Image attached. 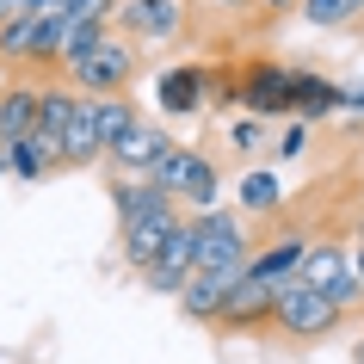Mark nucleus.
<instances>
[{
    "mask_svg": "<svg viewBox=\"0 0 364 364\" xmlns=\"http://www.w3.org/2000/svg\"><path fill=\"white\" fill-rule=\"evenodd\" d=\"M0 173H13V179H25V186H43V179H56L62 173V142L56 136H19V142H6L0 149Z\"/></svg>",
    "mask_w": 364,
    "mask_h": 364,
    "instance_id": "obj_12",
    "label": "nucleus"
},
{
    "mask_svg": "<svg viewBox=\"0 0 364 364\" xmlns=\"http://www.w3.org/2000/svg\"><path fill=\"white\" fill-rule=\"evenodd\" d=\"M235 105L247 117H259V124H272V117H290V68L272 56H253L235 68Z\"/></svg>",
    "mask_w": 364,
    "mask_h": 364,
    "instance_id": "obj_6",
    "label": "nucleus"
},
{
    "mask_svg": "<svg viewBox=\"0 0 364 364\" xmlns=\"http://www.w3.org/2000/svg\"><path fill=\"white\" fill-rule=\"evenodd\" d=\"M309 247H315L309 229H278L272 241H259V247L247 253V278H259V284H290V278L303 272Z\"/></svg>",
    "mask_w": 364,
    "mask_h": 364,
    "instance_id": "obj_8",
    "label": "nucleus"
},
{
    "mask_svg": "<svg viewBox=\"0 0 364 364\" xmlns=\"http://www.w3.org/2000/svg\"><path fill=\"white\" fill-rule=\"evenodd\" d=\"M235 204H241L247 216H278V204H284V179H278V173H266V167L241 173V186H235Z\"/></svg>",
    "mask_w": 364,
    "mask_h": 364,
    "instance_id": "obj_15",
    "label": "nucleus"
},
{
    "mask_svg": "<svg viewBox=\"0 0 364 364\" xmlns=\"http://www.w3.org/2000/svg\"><path fill=\"white\" fill-rule=\"evenodd\" d=\"M296 19L315 31H358L364 25V0H303Z\"/></svg>",
    "mask_w": 364,
    "mask_h": 364,
    "instance_id": "obj_16",
    "label": "nucleus"
},
{
    "mask_svg": "<svg viewBox=\"0 0 364 364\" xmlns=\"http://www.w3.org/2000/svg\"><path fill=\"white\" fill-rule=\"evenodd\" d=\"M229 149H235V154H259V161H266L272 130L259 124V117H235V124H229Z\"/></svg>",
    "mask_w": 364,
    "mask_h": 364,
    "instance_id": "obj_18",
    "label": "nucleus"
},
{
    "mask_svg": "<svg viewBox=\"0 0 364 364\" xmlns=\"http://www.w3.org/2000/svg\"><path fill=\"white\" fill-rule=\"evenodd\" d=\"M0 93H6V68H0Z\"/></svg>",
    "mask_w": 364,
    "mask_h": 364,
    "instance_id": "obj_26",
    "label": "nucleus"
},
{
    "mask_svg": "<svg viewBox=\"0 0 364 364\" xmlns=\"http://www.w3.org/2000/svg\"><path fill=\"white\" fill-rule=\"evenodd\" d=\"M346 321V309L327 296V290L303 284V278H290V284H278V296H272V327L266 333H278V340L290 346H321L333 340Z\"/></svg>",
    "mask_w": 364,
    "mask_h": 364,
    "instance_id": "obj_2",
    "label": "nucleus"
},
{
    "mask_svg": "<svg viewBox=\"0 0 364 364\" xmlns=\"http://www.w3.org/2000/svg\"><path fill=\"white\" fill-rule=\"evenodd\" d=\"M352 278L364 284V229H358V241H352Z\"/></svg>",
    "mask_w": 364,
    "mask_h": 364,
    "instance_id": "obj_22",
    "label": "nucleus"
},
{
    "mask_svg": "<svg viewBox=\"0 0 364 364\" xmlns=\"http://www.w3.org/2000/svg\"><path fill=\"white\" fill-rule=\"evenodd\" d=\"M192 229V253H198V272H247V253H253V235L241 223V210H198L186 216Z\"/></svg>",
    "mask_w": 364,
    "mask_h": 364,
    "instance_id": "obj_5",
    "label": "nucleus"
},
{
    "mask_svg": "<svg viewBox=\"0 0 364 364\" xmlns=\"http://www.w3.org/2000/svg\"><path fill=\"white\" fill-rule=\"evenodd\" d=\"M167 149H173V136L161 130V124H149V117H136L130 130L105 149V161H112V173H124V179H149L154 161H161Z\"/></svg>",
    "mask_w": 364,
    "mask_h": 364,
    "instance_id": "obj_9",
    "label": "nucleus"
},
{
    "mask_svg": "<svg viewBox=\"0 0 364 364\" xmlns=\"http://www.w3.org/2000/svg\"><path fill=\"white\" fill-rule=\"evenodd\" d=\"M38 130V80H6L0 93V149Z\"/></svg>",
    "mask_w": 364,
    "mask_h": 364,
    "instance_id": "obj_14",
    "label": "nucleus"
},
{
    "mask_svg": "<svg viewBox=\"0 0 364 364\" xmlns=\"http://www.w3.org/2000/svg\"><path fill=\"white\" fill-rule=\"evenodd\" d=\"M204 99H210V68H204V62H173V68H161V80H154V105L167 117H198Z\"/></svg>",
    "mask_w": 364,
    "mask_h": 364,
    "instance_id": "obj_11",
    "label": "nucleus"
},
{
    "mask_svg": "<svg viewBox=\"0 0 364 364\" xmlns=\"http://www.w3.org/2000/svg\"><path fill=\"white\" fill-rule=\"evenodd\" d=\"M253 6H259V19H266V25H278V19H290L303 0H253Z\"/></svg>",
    "mask_w": 364,
    "mask_h": 364,
    "instance_id": "obj_20",
    "label": "nucleus"
},
{
    "mask_svg": "<svg viewBox=\"0 0 364 364\" xmlns=\"http://www.w3.org/2000/svg\"><path fill=\"white\" fill-rule=\"evenodd\" d=\"M105 192H112V204H117L124 266H130V272H149L154 259H161V247H167V235L186 223V216H179V204H173L167 192H154L149 179H124V173H112V179H105Z\"/></svg>",
    "mask_w": 364,
    "mask_h": 364,
    "instance_id": "obj_1",
    "label": "nucleus"
},
{
    "mask_svg": "<svg viewBox=\"0 0 364 364\" xmlns=\"http://www.w3.org/2000/svg\"><path fill=\"white\" fill-rule=\"evenodd\" d=\"M112 19L130 43H173L186 31V6L179 0H117Z\"/></svg>",
    "mask_w": 364,
    "mask_h": 364,
    "instance_id": "obj_7",
    "label": "nucleus"
},
{
    "mask_svg": "<svg viewBox=\"0 0 364 364\" xmlns=\"http://www.w3.org/2000/svg\"><path fill=\"white\" fill-rule=\"evenodd\" d=\"M149 186H154V192H167L173 204H192V216H198V210H216V198H223V173H216V161L204 149L173 142V149L154 161Z\"/></svg>",
    "mask_w": 364,
    "mask_h": 364,
    "instance_id": "obj_4",
    "label": "nucleus"
},
{
    "mask_svg": "<svg viewBox=\"0 0 364 364\" xmlns=\"http://www.w3.org/2000/svg\"><path fill=\"white\" fill-rule=\"evenodd\" d=\"M272 296H278V284H259V278H235L229 296H223V315H216V327L223 333H266L272 327Z\"/></svg>",
    "mask_w": 364,
    "mask_h": 364,
    "instance_id": "obj_10",
    "label": "nucleus"
},
{
    "mask_svg": "<svg viewBox=\"0 0 364 364\" xmlns=\"http://www.w3.org/2000/svg\"><path fill=\"white\" fill-rule=\"evenodd\" d=\"M204 6H216V13H247L253 0H204Z\"/></svg>",
    "mask_w": 364,
    "mask_h": 364,
    "instance_id": "obj_23",
    "label": "nucleus"
},
{
    "mask_svg": "<svg viewBox=\"0 0 364 364\" xmlns=\"http://www.w3.org/2000/svg\"><path fill=\"white\" fill-rule=\"evenodd\" d=\"M136 124V99L130 93H112V99H93V136H99V149H112L117 136Z\"/></svg>",
    "mask_w": 364,
    "mask_h": 364,
    "instance_id": "obj_17",
    "label": "nucleus"
},
{
    "mask_svg": "<svg viewBox=\"0 0 364 364\" xmlns=\"http://www.w3.org/2000/svg\"><path fill=\"white\" fill-rule=\"evenodd\" d=\"M352 364H364V340H358V346H352Z\"/></svg>",
    "mask_w": 364,
    "mask_h": 364,
    "instance_id": "obj_25",
    "label": "nucleus"
},
{
    "mask_svg": "<svg viewBox=\"0 0 364 364\" xmlns=\"http://www.w3.org/2000/svg\"><path fill=\"white\" fill-rule=\"evenodd\" d=\"M136 75H142V43H130L124 31H105L93 56L68 62L56 80H68V87L87 93V99H112V93H130Z\"/></svg>",
    "mask_w": 364,
    "mask_h": 364,
    "instance_id": "obj_3",
    "label": "nucleus"
},
{
    "mask_svg": "<svg viewBox=\"0 0 364 364\" xmlns=\"http://www.w3.org/2000/svg\"><path fill=\"white\" fill-rule=\"evenodd\" d=\"M235 278H241V272H192V278H186V290H179V315H186V321L216 327V315H223V296H229Z\"/></svg>",
    "mask_w": 364,
    "mask_h": 364,
    "instance_id": "obj_13",
    "label": "nucleus"
},
{
    "mask_svg": "<svg viewBox=\"0 0 364 364\" xmlns=\"http://www.w3.org/2000/svg\"><path fill=\"white\" fill-rule=\"evenodd\" d=\"M309 149V124H284V130L272 136V149H266V161H296V154Z\"/></svg>",
    "mask_w": 364,
    "mask_h": 364,
    "instance_id": "obj_19",
    "label": "nucleus"
},
{
    "mask_svg": "<svg viewBox=\"0 0 364 364\" xmlns=\"http://www.w3.org/2000/svg\"><path fill=\"white\" fill-rule=\"evenodd\" d=\"M19 13H25V0H0V25H6V19H19Z\"/></svg>",
    "mask_w": 364,
    "mask_h": 364,
    "instance_id": "obj_24",
    "label": "nucleus"
},
{
    "mask_svg": "<svg viewBox=\"0 0 364 364\" xmlns=\"http://www.w3.org/2000/svg\"><path fill=\"white\" fill-rule=\"evenodd\" d=\"M340 112L364 117V80H352V87H340Z\"/></svg>",
    "mask_w": 364,
    "mask_h": 364,
    "instance_id": "obj_21",
    "label": "nucleus"
}]
</instances>
